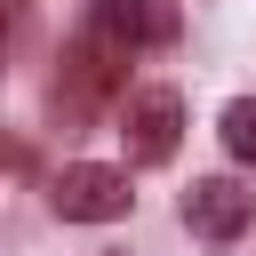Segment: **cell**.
Segmentation results:
<instances>
[{
  "label": "cell",
  "mask_w": 256,
  "mask_h": 256,
  "mask_svg": "<svg viewBox=\"0 0 256 256\" xmlns=\"http://www.w3.org/2000/svg\"><path fill=\"white\" fill-rule=\"evenodd\" d=\"M128 168H104V160H72L56 184H48V208L64 216V224H112V216H128Z\"/></svg>",
  "instance_id": "cell-1"
},
{
  "label": "cell",
  "mask_w": 256,
  "mask_h": 256,
  "mask_svg": "<svg viewBox=\"0 0 256 256\" xmlns=\"http://www.w3.org/2000/svg\"><path fill=\"white\" fill-rule=\"evenodd\" d=\"M128 160L136 168H160V160H176V144H184V96L176 88H144L136 104H128Z\"/></svg>",
  "instance_id": "cell-2"
},
{
  "label": "cell",
  "mask_w": 256,
  "mask_h": 256,
  "mask_svg": "<svg viewBox=\"0 0 256 256\" xmlns=\"http://www.w3.org/2000/svg\"><path fill=\"white\" fill-rule=\"evenodd\" d=\"M88 32H104L112 48H168L184 32V16H176V0H96Z\"/></svg>",
  "instance_id": "cell-3"
},
{
  "label": "cell",
  "mask_w": 256,
  "mask_h": 256,
  "mask_svg": "<svg viewBox=\"0 0 256 256\" xmlns=\"http://www.w3.org/2000/svg\"><path fill=\"white\" fill-rule=\"evenodd\" d=\"M184 224L200 232V240H240L248 224H256V192L248 184H232V176H200L192 192H184Z\"/></svg>",
  "instance_id": "cell-4"
},
{
  "label": "cell",
  "mask_w": 256,
  "mask_h": 256,
  "mask_svg": "<svg viewBox=\"0 0 256 256\" xmlns=\"http://www.w3.org/2000/svg\"><path fill=\"white\" fill-rule=\"evenodd\" d=\"M224 152L256 168V104H248V96H240V104H224Z\"/></svg>",
  "instance_id": "cell-5"
}]
</instances>
